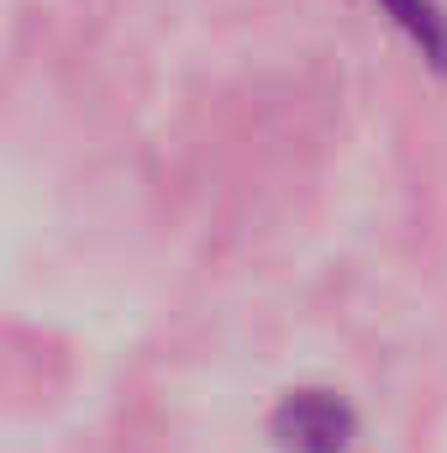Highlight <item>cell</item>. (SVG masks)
I'll return each mask as SVG.
<instances>
[{"label":"cell","instance_id":"cell-2","mask_svg":"<svg viewBox=\"0 0 447 453\" xmlns=\"http://www.w3.org/2000/svg\"><path fill=\"white\" fill-rule=\"evenodd\" d=\"M379 11L416 42V53L437 74H447V11L437 0H379Z\"/></svg>","mask_w":447,"mask_h":453},{"label":"cell","instance_id":"cell-1","mask_svg":"<svg viewBox=\"0 0 447 453\" xmlns=\"http://www.w3.org/2000/svg\"><path fill=\"white\" fill-rule=\"evenodd\" d=\"M274 438L284 453H347L358 417L337 390H295L274 411Z\"/></svg>","mask_w":447,"mask_h":453}]
</instances>
